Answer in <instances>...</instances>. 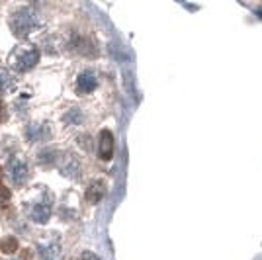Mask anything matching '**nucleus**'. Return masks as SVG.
<instances>
[{"instance_id":"nucleus-1","label":"nucleus","mask_w":262,"mask_h":260,"mask_svg":"<svg viewBox=\"0 0 262 260\" xmlns=\"http://www.w3.org/2000/svg\"><path fill=\"white\" fill-rule=\"evenodd\" d=\"M8 172H10L12 182L16 186H22L28 180V176H30L26 161H24L22 157H16V155L8 159Z\"/></svg>"},{"instance_id":"nucleus-2","label":"nucleus","mask_w":262,"mask_h":260,"mask_svg":"<svg viewBox=\"0 0 262 260\" xmlns=\"http://www.w3.org/2000/svg\"><path fill=\"white\" fill-rule=\"evenodd\" d=\"M37 61H39V49L30 47V49H24L14 57V67H16V71L24 73V71H30L32 67L37 65Z\"/></svg>"},{"instance_id":"nucleus-3","label":"nucleus","mask_w":262,"mask_h":260,"mask_svg":"<svg viewBox=\"0 0 262 260\" xmlns=\"http://www.w3.org/2000/svg\"><path fill=\"white\" fill-rule=\"evenodd\" d=\"M33 24H35V16H33V12L22 10L16 18H14V20H12V30H14L16 35L24 37L26 33L32 32Z\"/></svg>"},{"instance_id":"nucleus-4","label":"nucleus","mask_w":262,"mask_h":260,"mask_svg":"<svg viewBox=\"0 0 262 260\" xmlns=\"http://www.w3.org/2000/svg\"><path fill=\"white\" fill-rule=\"evenodd\" d=\"M98 84V78H96V73H92V71H82L80 75L77 76V94H90L94 88Z\"/></svg>"},{"instance_id":"nucleus-5","label":"nucleus","mask_w":262,"mask_h":260,"mask_svg":"<svg viewBox=\"0 0 262 260\" xmlns=\"http://www.w3.org/2000/svg\"><path fill=\"white\" fill-rule=\"evenodd\" d=\"M114 155V135L110 129H102L98 135V157L102 161H110Z\"/></svg>"},{"instance_id":"nucleus-6","label":"nucleus","mask_w":262,"mask_h":260,"mask_svg":"<svg viewBox=\"0 0 262 260\" xmlns=\"http://www.w3.org/2000/svg\"><path fill=\"white\" fill-rule=\"evenodd\" d=\"M104 196H106V184L102 180H96L86 188V200L90 204H98Z\"/></svg>"},{"instance_id":"nucleus-7","label":"nucleus","mask_w":262,"mask_h":260,"mask_svg":"<svg viewBox=\"0 0 262 260\" xmlns=\"http://www.w3.org/2000/svg\"><path fill=\"white\" fill-rule=\"evenodd\" d=\"M39 254L43 260H59L61 258V247L57 243H47V245H39Z\"/></svg>"},{"instance_id":"nucleus-8","label":"nucleus","mask_w":262,"mask_h":260,"mask_svg":"<svg viewBox=\"0 0 262 260\" xmlns=\"http://www.w3.org/2000/svg\"><path fill=\"white\" fill-rule=\"evenodd\" d=\"M30 213H32L33 221L45 223V221L49 219V215H51V207H49V204H35Z\"/></svg>"},{"instance_id":"nucleus-9","label":"nucleus","mask_w":262,"mask_h":260,"mask_svg":"<svg viewBox=\"0 0 262 260\" xmlns=\"http://www.w3.org/2000/svg\"><path fill=\"white\" fill-rule=\"evenodd\" d=\"M0 249H2V252H6V254H14L16 250H18V241H16V237H4L2 241H0Z\"/></svg>"},{"instance_id":"nucleus-10","label":"nucleus","mask_w":262,"mask_h":260,"mask_svg":"<svg viewBox=\"0 0 262 260\" xmlns=\"http://www.w3.org/2000/svg\"><path fill=\"white\" fill-rule=\"evenodd\" d=\"M12 198V192L6 188V186H0V206H6L8 202H10Z\"/></svg>"},{"instance_id":"nucleus-11","label":"nucleus","mask_w":262,"mask_h":260,"mask_svg":"<svg viewBox=\"0 0 262 260\" xmlns=\"http://www.w3.org/2000/svg\"><path fill=\"white\" fill-rule=\"evenodd\" d=\"M8 82H10V78H8V73H4V71H2V73H0V90H4Z\"/></svg>"},{"instance_id":"nucleus-12","label":"nucleus","mask_w":262,"mask_h":260,"mask_svg":"<svg viewBox=\"0 0 262 260\" xmlns=\"http://www.w3.org/2000/svg\"><path fill=\"white\" fill-rule=\"evenodd\" d=\"M80 260H100L94 252H90V250H84L82 254H80Z\"/></svg>"},{"instance_id":"nucleus-13","label":"nucleus","mask_w":262,"mask_h":260,"mask_svg":"<svg viewBox=\"0 0 262 260\" xmlns=\"http://www.w3.org/2000/svg\"><path fill=\"white\" fill-rule=\"evenodd\" d=\"M4 118H6V112H4V104L0 102V121H2Z\"/></svg>"},{"instance_id":"nucleus-14","label":"nucleus","mask_w":262,"mask_h":260,"mask_svg":"<svg viewBox=\"0 0 262 260\" xmlns=\"http://www.w3.org/2000/svg\"><path fill=\"white\" fill-rule=\"evenodd\" d=\"M0 176H2V168H0Z\"/></svg>"}]
</instances>
